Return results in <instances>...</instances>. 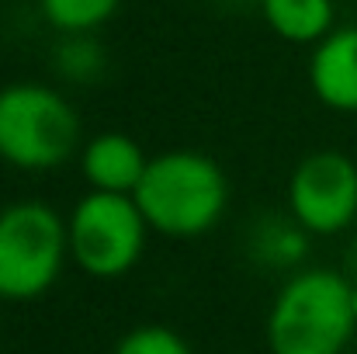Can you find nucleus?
I'll return each instance as SVG.
<instances>
[{
  "label": "nucleus",
  "mask_w": 357,
  "mask_h": 354,
  "mask_svg": "<svg viewBox=\"0 0 357 354\" xmlns=\"http://www.w3.org/2000/svg\"><path fill=\"white\" fill-rule=\"evenodd\" d=\"M226 7H260V0H219Z\"/></svg>",
  "instance_id": "nucleus-14"
},
{
  "label": "nucleus",
  "mask_w": 357,
  "mask_h": 354,
  "mask_svg": "<svg viewBox=\"0 0 357 354\" xmlns=\"http://www.w3.org/2000/svg\"><path fill=\"white\" fill-rule=\"evenodd\" d=\"M80 146V115L63 91L35 80L0 87V160L45 174L63 167Z\"/></svg>",
  "instance_id": "nucleus-3"
},
{
  "label": "nucleus",
  "mask_w": 357,
  "mask_h": 354,
  "mask_svg": "<svg viewBox=\"0 0 357 354\" xmlns=\"http://www.w3.org/2000/svg\"><path fill=\"white\" fill-rule=\"evenodd\" d=\"M257 10L264 24L291 45H316L337 28L333 0H260Z\"/></svg>",
  "instance_id": "nucleus-9"
},
{
  "label": "nucleus",
  "mask_w": 357,
  "mask_h": 354,
  "mask_svg": "<svg viewBox=\"0 0 357 354\" xmlns=\"http://www.w3.org/2000/svg\"><path fill=\"white\" fill-rule=\"evenodd\" d=\"M119 7L121 0H38V10L56 35L98 31L119 14Z\"/></svg>",
  "instance_id": "nucleus-12"
},
{
  "label": "nucleus",
  "mask_w": 357,
  "mask_h": 354,
  "mask_svg": "<svg viewBox=\"0 0 357 354\" xmlns=\"http://www.w3.org/2000/svg\"><path fill=\"white\" fill-rule=\"evenodd\" d=\"M288 212L312 236H337L357 219V160L340 149L305 153L288 177Z\"/></svg>",
  "instance_id": "nucleus-6"
},
{
  "label": "nucleus",
  "mask_w": 357,
  "mask_h": 354,
  "mask_svg": "<svg viewBox=\"0 0 357 354\" xmlns=\"http://www.w3.org/2000/svg\"><path fill=\"white\" fill-rule=\"evenodd\" d=\"M354 330L351 281L333 267L291 274L267 313L271 354H344Z\"/></svg>",
  "instance_id": "nucleus-2"
},
{
  "label": "nucleus",
  "mask_w": 357,
  "mask_h": 354,
  "mask_svg": "<svg viewBox=\"0 0 357 354\" xmlns=\"http://www.w3.org/2000/svg\"><path fill=\"white\" fill-rule=\"evenodd\" d=\"M70 257L66 219L38 202L21 198L0 209V299L24 302L45 295Z\"/></svg>",
  "instance_id": "nucleus-4"
},
{
  "label": "nucleus",
  "mask_w": 357,
  "mask_h": 354,
  "mask_svg": "<svg viewBox=\"0 0 357 354\" xmlns=\"http://www.w3.org/2000/svg\"><path fill=\"white\" fill-rule=\"evenodd\" d=\"M70 257L91 278H121L146 250L149 223L132 195L87 191L66 216Z\"/></svg>",
  "instance_id": "nucleus-5"
},
{
  "label": "nucleus",
  "mask_w": 357,
  "mask_h": 354,
  "mask_svg": "<svg viewBox=\"0 0 357 354\" xmlns=\"http://www.w3.org/2000/svg\"><path fill=\"white\" fill-rule=\"evenodd\" d=\"M115 354H195V351L188 348V341L177 330L160 327V323H146V327L128 330L119 341Z\"/></svg>",
  "instance_id": "nucleus-13"
},
{
  "label": "nucleus",
  "mask_w": 357,
  "mask_h": 354,
  "mask_svg": "<svg viewBox=\"0 0 357 354\" xmlns=\"http://www.w3.org/2000/svg\"><path fill=\"white\" fill-rule=\"evenodd\" d=\"M132 198L153 233L191 239L222 223L229 209V177L208 153L167 149L149 156Z\"/></svg>",
  "instance_id": "nucleus-1"
},
{
  "label": "nucleus",
  "mask_w": 357,
  "mask_h": 354,
  "mask_svg": "<svg viewBox=\"0 0 357 354\" xmlns=\"http://www.w3.org/2000/svg\"><path fill=\"white\" fill-rule=\"evenodd\" d=\"M351 302H354V316H357V281H351Z\"/></svg>",
  "instance_id": "nucleus-15"
},
{
  "label": "nucleus",
  "mask_w": 357,
  "mask_h": 354,
  "mask_svg": "<svg viewBox=\"0 0 357 354\" xmlns=\"http://www.w3.org/2000/svg\"><path fill=\"white\" fill-rule=\"evenodd\" d=\"M52 73L66 84H98L108 70V52L105 45L94 38V31H73V35H59V42L52 45Z\"/></svg>",
  "instance_id": "nucleus-11"
},
{
  "label": "nucleus",
  "mask_w": 357,
  "mask_h": 354,
  "mask_svg": "<svg viewBox=\"0 0 357 354\" xmlns=\"http://www.w3.org/2000/svg\"><path fill=\"white\" fill-rule=\"evenodd\" d=\"M309 87L330 112L357 115V24H337L312 45Z\"/></svg>",
  "instance_id": "nucleus-7"
},
{
  "label": "nucleus",
  "mask_w": 357,
  "mask_h": 354,
  "mask_svg": "<svg viewBox=\"0 0 357 354\" xmlns=\"http://www.w3.org/2000/svg\"><path fill=\"white\" fill-rule=\"evenodd\" d=\"M309 230L288 212V216H264L250 230V257L267 267H291L309 250Z\"/></svg>",
  "instance_id": "nucleus-10"
},
{
  "label": "nucleus",
  "mask_w": 357,
  "mask_h": 354,
  "mask_svg": "<svg viewBox=\"0 0 357 354\" xmlns=\"http://www.w3.org/2000/svg\"><path fill=\"white\" fill-rule=\"evenodd\" d=\"M146 149L128 132H98L80 149V174L94 191H119L132 195L146 174Z\"/></svg>",
  "instance_id": "nucleus-8"
}]
</instances>
